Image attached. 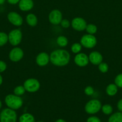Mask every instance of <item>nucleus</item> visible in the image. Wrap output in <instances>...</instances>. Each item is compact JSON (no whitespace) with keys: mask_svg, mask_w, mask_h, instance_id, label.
<instances>
[{"mask_svg":"<svg viewBox=\"0 0 122 122\" xmlns=\"http://www.w3.org/2000/svg\"><path fill=\"white\" fill-rule=\"evenodd\" d=\"M69 60L70 54L67 50L62 49L54 50L50 55V61L56 66H65L69 63Z\"/></svg>","mask_w":122,"mask_h":122,"instance_id":"1","label":"nucleus"},{"mask_svg":"<svg viewBox=\"0 0 122 122\" xmlns=\"http://www.w3.org/2000/svg\"><path fill=\"white\" fill-rule=\"evenodd\" d=\"M5 102L8 108L15 110L22 106L23 100L20 97L15 94H8L5 98Z\"/></svg>","mask_w":122,"mask_h":122,"instance_id":"2","label":"nucleus"},{"mask_svg":"<svg viewBox=\"0 0 122 122\" xmlns=\"http://www.w3.org/2000/svg\"><path fill=\"white\" fill-rule=\"evenodd\" d=\"M17 114L10 108H4L0 113V122H16Z\"/></svg>","mask_w":122,"mask_h":122,"instance_id":"3","label":"nucleus"},{"mask_svg":"<svg viewBox=\"0 0 122 122\" xmlns=\"http://www.w3.org/2000/svg\"><path fill=\"white\" fill-rule=\"evenodd\" d=\"M101 102L98 100H91L85 106V111L90 114H94L101 109Z\"/></svg>","mask_w":122,"mask_h":122,"instance_id":"4","label":"nucleus"},{"mask_svg":"<svg viewBox=\"0 0 122 122\" xmlns=\"http://www.w3.org/2000/svg\"><path fill=\"white\" fill-rule=\"evenodd\" d=\"M8 42L13 46H17L19 45L22 39V33L20 29L12 30L8 35Z\"/></svg>","mask_w":122,"mask_h":122,"instance_id":"5","label":"nucleus"},{"mask_svg":"<svg viewBox=\"0 0 122 122\" xmlns=\"http://www.w3.org/2000/svg\"><path fill=\"white\" fill-rule=\"evenodd\" d=\"M80 44L86 48H93L96 45L97 39L93 35L86 34L81 37Z\"/></svg>","mask_w":122,"mask_h":122,"instance_id":"6","label":"nucleus"},{"mask_svg":"<svg viewBox=\"0 0 122 122\" xmlns=\"http://www.w3.org/2000/svg\"><path fill=\"white\" fill-rule=\"evenodd\" d=\"M23 86L26 91L29 92H35L39 90L40 88V83L36 79L30 78L25 81Z\"/></svg>","mask_w":122,"mask_h":122,"instance_id":"7","label":"nucleus"},{"mask_svg":"<svg viewBox=\"0 0 122 122\" xmlns=\"http://www.w3.org/2000/svg\"><path fill=\"white\" fill-rule=\"evenodd\" d=\"M23 55V51L20 48L15 47L10 52L9 58L11 61L18 62L22 59Z\"/></svg>","mask_w":122,"mask_h":122,"instance_id":"8","label":"nucleus"},{"mask_svg":"<svg viewBox=\"0 0 122 122\" xmlns=\"http://www.w3.org/2000/svg\"><path fill=\"white\" fill-rule=\"evenodd\" d=\"M7 19L10 23L14 26H20L23 24V18L16 12H10L7 15Z\"/></svg>","mask_w":122,"mask_h":122,"instance_id":"9","label":"nucleus"},{"mask_svg":"<svg viewBox=\"0 0 122 122\" xmlns=\"http://www.w3.org/2000/svg\"><path fill=\"white\" fill-rule=\"evenodd\" d=\"M71 26L74 30L83 31L86 29L87 23L86 20L81 17H75L72 20Z\"/></svg>","mask_w":122,"mask_h":122,"instance_id":"10","label":"nucleus"},{"mask_svg":"<svg viewBox=\"0 0 122 122\" xmlns=\"http://www.w3.org/2000/svg\"><path fill=\"white\" fill-rule=\"evenodd\" d=\"M49 20L53 25H59L62 20V13L59 10H53L49 14Z\"/></svg>","mask_w":122,"mask_h":122,"instance_id":"11","label":"nucleus"},{"mask_svg":"<svg viewBox=\"0 0 122 122\" xmlns=\"http://www.w3.org/2000/svg\"><path fill=\"white\" fill-rule=\"evenodd\" d=\"M74 62L79 67H85L89 63V56L84 53H78L74 58Z\"/></svg>","mask_w":122,"mask_h":122,"instance_id":"12","label":"nucleus"},{"mask_svg":"<svg viewBox=\"0 0 122 122\" xmlns=\"http://www.w3.org/2000/svg\"><path fill=\"white\" fill-rule=\"evenodd\" d=\"M50 61V56L46 52H41L36 57V63L39 66L43 67Z\"/></svg>","mask_w":122,"mask_h":122,"instance_id":"13","label":"nucleus"},{"mask_svg":"<svg viewBox=\"0 0 122 122\" xmlns=\"http://www.w3.org/2000/svg\"><path fill=\"white\" fill-rule=\"evenodd\" d=\"M89 61L94 65H99L100 63L102 62L103 57L101 54L98 51L92 52L89 56Z\"/></svg>","mask_w":122,"mask_h":122,"instance_id":"14","label":"nucleus"},{"mask_svg":"<svg viewBox=\"0 0 122 122\" xmlns=\"http://www.w3.org/2000/svg\"><path fill=\"white\" fill-rule=\"evenodd\" d=\"M33 7V2L32 0H20L19 2V7L23 11H28Z\"/></svg>","mask_w":122,"mask_h":122,"instance_id":"15","label":"nucleus"},{"mask_svg":"<svg viewBox=\"0 0 122 122\" xmlns=\"http://www.w3.org/2000/svg\"><path fill=\"white\" fill-rule=\"evenodd\" d=\"M118 92V86L115 83H110L106 86V92L109 96H114Z\"/></svg>","mask_w":122,"mask_h":122,"instance_id":"16","label":"nucleus"},{"mask_svg":"<svg viewBox=\"0 0 122 122\" xmlns=\"http://www.w3.org/2000/svg\"><path fill=\"white\" fill-rule=\"evenodd\" d=\"M26 20L27 23L32 27L35 26L38 23V19H37V16L32 13L26 15Z\"/></svg>","mask_w":122,"mask_h":122,"instance_id":"17","label":"nucleus"},{"mask_svg":"<svg viewBox=\"0 0 122 122\" xmlns=\"http://www.w3.org/2000/svg\"><path fill=\"white\" fill-rule=\"evenodd\" d=\"M108 122H122V112H116L112 114L109 118Z\"/></svg>","mask_w":122,"mask_h":122,"instance_id":"18","label":"nucleus"},{"mask_svg":"<svg viewBox=\"0 0 122 122\" xmlns=\"http://www.w3.org/2000/svg\"><path fill=\"white\" fill-rule=\"evenodd\" d=\"M19 122H35V118L30 113H25L20 117Z\"/></svg>","mask_w":122,"mask_h":122,"instance_id":"19","label":"nucleus"},{"mask_svg":"<svg viewBox=\"0 0 122 122\" xmlns=\"http://www.w3.org/2000/svg\"><path fill=\"white\" fill-rule=\"evenodd\" d=\"M56 42L59 46L65 47L68 44V40L65 36H59L56 39Z\"/></svg>","mask_w":122,"mask_h":122,"instance_id":"20","label":"nucleus"},{"mask_svg":"<svg viewBox=\"0 0 122 122\" xmlns=\"http://www.w3.org/2000/svg\"><path fill=\"white\" fill-rule=\"evenodd\" d=\"M8 41V35L5 32H0V47L6 45Z\"/></svg>","mask_w":122,"mask_h":122,"instance_id":"21","label":"nucleus"},{"mask_svg":"<svg viewBox=\"0 0 122 122\" xmlns=\"http://www.w3.org/2000/svg\"><path fill=\"white\" fill-rule=\"evenodd\" d=\"M97 29H97L96 26L93 25V24H89V25H87V26H86V32L88 33V34L90 35H93L96 33Z\"/></svg>","mask_w":122,"mask_h":122,"instance_id":"22","label":"nucleus"},{"mask_svg":"<svg viewBox=\"0 0 122 122\" xmlns=\"http://www.w3.org/2000/svg\"><path fill=\"white\" fill-rule=\"evenodd\" d=\"M25 91H26V90H25L23 86H16L14 88V94H15L16 95H17V96L20 97L25 94Z\"/></svg>","mask_w":122,"mask_h":122,"instance_id":"23","label":"nucleus"},{"mask_svg":"<svg viewBox=\"0 0 122 122\" xmlns=\"http://www.w3.org/2000/svg\"><path fill=\"white\" fill-rule=\"evenodd\" d=\"M102 111L103 113H104L106 115H109L111 114L112 113L113 111V108H112V106H110L109 104H105L101 107Z\"/></svg>","mask_w":122,"mask_h":122,"instance_id":"24","label":"nucleus"},{"mask_svg":"<svg viewBox=\"0 0 122 122\" xmlns=\"http://www.w3.org/2000/svg\"><path fill=\"white\" fill-rule=\"evenodd\" d=\"M82 48V45L80 43H75L71 46V51L73 53L78 54Z\"/></svg>","mask_w":122,"mask_h":122,"instance_id":"25","label":"nucleus"},{"mask_svg":"<svg viewBox=\"0 0 122 122\" xmlns=\"http://www.w3.org/2000/svg\"><path fill=\"white\" fill-rule=\"evenodd\" d=\"M98 69H99V71L100 72L103 73H106L108 71L109 66L107 63L102 62V63H100L98 65Z\"/></svg>","mask_w":122,"mask_h":122,"instance_id":"26","label":"nucleus"},{"mask_svg":"<svg viewBox=\"0 0 122 122\" xmlns=\"http://www.w3.org/2000/svg\"><path fill=\"white\" fill-rule=\"evenodd\" d=\"M115 84L118 87V88H122V73L118 74L117 75L114 80Z\"/></svg>","mask_w":122,"mask_h":122,"instance_id":"27","label":"nucleus"},{"mask_svg":"<svg viewBox=\"0 0 122 122\" xmlns=\"http://www.w3.org/2000/svg\"><path fill=\"white\" fill-rule=\"evenodd\" d=\"M94 89L93 87L90 86H88L84 89V93L88 96H91L94 94Z\"/></svg>","mask_w":122,"mask_h":122,"instance_id":"28","label":"nucleus"},{"mask_svg":"<svg viewBox=\"0 0 122 122\" xmlns=\"http://www.w3.org/2000/svg\"><path fill=\"white\" fill-rule=\"evenodd\" d=\"M60 24H61L62 27H63V28H68L71 25L70 21L68 20H67V19H63V20H62V21H61Z\"/></svg>","mask_w":122,"mask_h":122,"instance_id":"29","label":"nucleus"},{"mask_svg":"<svg viewBox=\"0 0 122 122\" xmlns=\"http://www.w3.org/2000/svg\"><path fill=\"white\" fill-rule=\"evenodd\" d=\"M7 69V64L4 61L0 60V73L4 72Z\"/></svg>","mask_w":122,"mask_h":122,"instance_id":"30","label":"nucleus"},{"mask_svg":"<svg viewBox=\"0 0 122 122\" xmlns=\"http://www.w3.org/2000/svg\"><path fill=\"white\" fill-rule=\"evenodd\" d=\"M87 122H101L100 119L96 116L90 117L87 119Z\"/></svg>","mask_w":122,"mask_h":122,"instance_id":"31","label":"nucleus"},{"mask_svg":"<svg viewBox=\"0 0 122 122\" xmlns=\"http://www.w3.org/2000/svg\"><path fill=\"white\" fill-rule=\"evenodd\" d=\"M117 108L119 112H122V99H120L117 102Z\"/></svg>","mask_w":122,"mask_h":122,"instance_id":"32","label":"nucleus"},{"mask_svg":"<svg viewBox=\"0 0 122 122\" xmlns=\"http://www.w3.org/2000/svg\"><path fill=\"white\" fill-rule=\"evenodd\" d=\"M7 2H8L9 4L12 5H14V4H16L19 3L20 0H7Z\"/></svg>","mask_w":122,"mask_h":122,"instance_id":"33","label":"nucleus"},{"mask_svg":"<svg viewBox=\"0 0 122 122\" xmlns=\"http://www.w3.org/2000/svg\"><path fill=\"white\" fill-rule=\"evenodd\" d=\"M2 82H3V79H2V76H1V75H0V86H1V85H2Z\"/></svg>","mask_w":122,"mask_h":122,"instance_id":"34","label":"nucleus"},{"mask_svg":"<svg viewBox=\"0 0 122 122\" xmlns=\"http://www.w3.org/2000/svg\"><path fill=\"white\" fill-rule=\"evenodd\" d=\"M55 122H66L64 120H63V119H58V120H56Z\"/></svg>","mask_w":122,"mask_h":122,"instance_id":"35","label":"nucleus"},{"mask_svg":"<svg viewBox=\"0 0 122 122\" xmlns=\"http://www.w3.org/2000/svg\"><path fill=\"white\" fill-rule=\"evenodd\" d=\"M6 0H0V5H2L5 2V1H6Z\"/></svg>","mask_w":122,"mask_h":122,"instance_id":"36","label":"nucleus"},{"mask_svg":"<svg viewBox=\"0 0 122 122\" xmlns=\"http://www.w3.org/2000/svg\"><path fill=\"white\" fill-rule=\"evenodd\" d=\"M1 107H2V102H1V101L0 100V109L1 108Z\"/></svg>","mask_w":122,"mask_h":122,"instance_id":"37","label":"nucleus"},{"mask_svg":"<svg viewBox=\"0 0 122 122\" xmlns=\"http://www.w3.org/2000/svg\"></svg>","mask_w":122,"mask_h":122,"instance_id":"38","label":"nucleus"}]
</instances>
